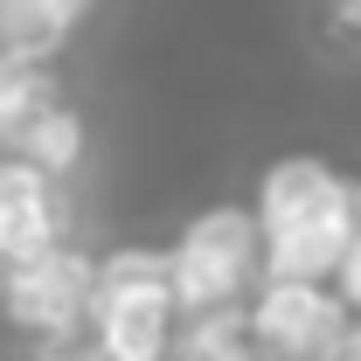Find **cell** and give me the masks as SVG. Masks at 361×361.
<instances>
[{
  "label": "cell",
  "instance_id": "6da1fadb",
  "mask_svg": "<svg viewBox=\"0 0 361 361\" xmlns=\"http://www.w3.org/2000/svg\"><path fill=\"white\" fill-rule=\"evenodd\" d=\"M257 229H264L271 278L334 285L348 250L361 243V180L334 174L319 153L271 160L264 188H257Z\"/></svg>",
  "mask_w": 361,
  "mask_h": 361
},
{
  "label": "cell",
  "instance_id": "7a4b0ae2",
  "mask_svg": "<svg viewBox=\"0 0 361 361\" xmlns=\"http://www.w3.org/2000/svg\"><path fill=\"white\" fill-rule=\"evenodd\" d=\"M180 313L174 292V250H111L97 264V306H90V341L104 361H180Z\"/></svg>",
  "mask_w": 361,
  "mask_h": 361
},
{
  "label": "cell",
  "instance_id": "3957f363",
  "mask_svg": "<svg viewBox=\"0 0 361 361\" xmlns=\"http://www.w3.org/2000/svg\"><path fill=\"white\" fill-rule=\"evenodd\" d=\"M271 285V257H264V229H257V209H209L180 229L174 243V292L188 319L209 313H243L257 306V292Z\"/></svg>",
  "mask_w": 361,
  "mask_h": 361
},
{
  "label": "cell",
  "instance_id": "277c9868",
  "mask_svg": "<svg viewBox=\"0 0 361 361\" xmlns=\"http://www.w3.org/2000/svg\"><path fill=\"white\" fill-rule=\"evenodd\" d=\"M0 306H7L14 326H35V334H49V348H56L97 306V257H84L77 243H63V250H49L35 264H7L0 271Z\"/></svg>",
  "mask_w": 361,
  "mask_h": 361
},
{
  "label": "cell",
  "instance_id": "5b68a950",
  "mask_svg": "<svg viewBox=\"0 0 361 361\" xmlns=\"http://www.w3.org/2000/svg\"><path fill=\"white\" fill-rule=\"evenodd\" d=\"M250 326L278 361H326L341 348H355L361 319L348 313V299L334 285H299V278H271L250 306Z\"/></svg>",
  "mask_w": 361,
  "mask_h": 361
},
{
  "label": "cell",
  "instance_id": "8992f818",
  "mask_svg": "<svg viewBox=\"0 0 361 361\" xmlns=\"http://www.w3.org/2000/svg\"><path fill=\"white\" fill-rule=\"evenodd\" d=\"M63 250V188L0 153V271Z\"/></svg>",
  "mask_w": 361,
  "mask_h": 361
},
{
  "label": "cell",
  "instance_id": "52a82bcc",
  "mask_svg": "<svg viewBox=\"0 0 361 361\" xmlns=\"http://www.w3.org/2000/svg\"><path fill=\"white\" fill-rule=\"evenodd\" d=\"M90 0H0V56L14 63H49L84 21Z\"/></svg>",
  "mask_w": 361,
  "mask_h": 361
},
{
  "label": "cell",
  "instance_id": "ba28073f",
  "mask_svg": "<svg viewBox=\"0 0 361 361\" xmlns=\"http://www.w3.org/2000/svg\"><path fill=\"white\" fill-rule=\"evenodd\" d=\"M63 104V90L49 77V63H14L0 56V153H21L28 133Z\"/></svg>",
  "mask_w": 361,
  "mask_h": 361
},
{
  "label": "cell",
  "instance_id": "9c48e42d",
  "mask_svg": "<svg viewBox=\"0 0 361 361\" xmlns=\"http://www.w3.org/2000/svg\"><path fill=\"white\" fill-rule=\"evenodd\" d=\"M180 361H278V355L257 341V326H250V306H243V313L188 319V334H180Z\"/></svg>",
  "mask_w": 361,
  "mask_h": 361
},
{
  "label": "cell",
  "instance_id": "30bf717a",
  "mask_svg": "<svg viewBox=\"0 0 361 361\" xmlns=\"http://www.w3.org/2000/svg\"><path fill=\"white\" fill-rule=\"evenodd\" d=\"M7 160H28L35 174L63 180L70 167H77V160H84V118H77L70 104H56V111H49L42 126L28 133V146H21V153H7Z\"/></svg>",
  "mask_w": 361,
  "mask_h": 361
},
{
  "label": "cell",
  "instance_id": "8fae6325",
  "mask_svg": "<svg viewBox=\"0 0 361 361\" xmlns=\"http://www.w3.org/2000/svg\"><path fill=\"white\" fill-rule=\"evenodd\" d=\"M334 292H341V299H348V313L361 319V243L348 250V264H341V278H334Z\"/></svg>",
  "mask_w": 361,
  "mask_h": 361
},
{
  "label": "cell",
  "instance_id": "7c38bea8",
  "mask_svg": "<svg viewBox=\"0 0 361 361\" xmlns=\"http://www.w3.org/2000/svg\"><path fill=\"white\" fill-rule=\"evenodd\" d=\"M42 361H104V355H97V348H84V355H70V341H56V348H49Z\"/></svg>",
  "mask_w": 361,
  "mask_h": 361
},
{
  "label": "cell",
  "instance_id": "4fadbf2b",
  "mask_svg": "<svg viewBox=\"0 0 361 361\" xmlns=\"http://www.w3.org/2000/svg\"><path fill=\"white\" fill-rule=\"evenodd\" d=\"M326 361H361V348H341V355H326Z\"/></svg>",
  "mask_w": 361,
  "mask_h": 361
},
{
  "label": "cell",
  "instance_id": "5bb4252c",
  "mask_svg": "<svg viewBox=\"0 0 361 361\" xmlns=\"http://www.w3.org/2000/svg\"><path fill=\"white\" fill-rule=\"evenodd\" d=\"M355 348H361V326H355Z\"/></svg>",
  "mask_w": 361,
  "mask_h": 361
}]
</instances>
